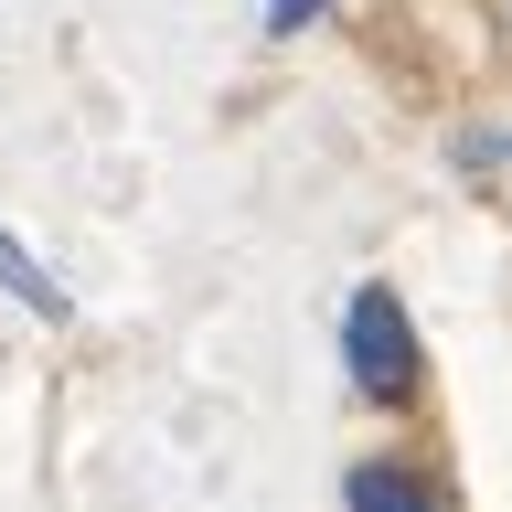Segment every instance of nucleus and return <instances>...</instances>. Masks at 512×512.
<instances>
[{
    "label": "nucleus",
    "mask_w": 512,
    "mask_h": 512,
    "mask_svg": "<svg viewBox=\"0 0 512 512\" xmlns=\"http://www.w3.org/2000/svg\"><path fill=\"white\" fill-rule=\"evenodd\" d=\"M0 288H11V299H22V310L43 320V331H64V320H75V288H64L54 267H43V256H32L22 235H11V224H0Z\"/></svg>",
    "instance_id": "obj_3"
},
{
    "label": "nucleus",
    "mask_w": 512,
    "mask_h": 512,
    "mask_svg": "<svg viewBox=\"0 0 512 512\" xmlns=\"http://www.w3.org/2000/svg\"><path fill=\"white\" fill-rule=\"evenodd\" d=\"M502 11H512V0H502Z\"/></svg>",
    "instance_id": "obj_5"
},
{
    "label": "nucleus",
    "mask_w": 512,
    "mask_h": 512,
    "mask_svg": "<svg viewBox=\"0 0 512 512\" xmlns=\"http://www.w3.org/2000/svg\"><path fill=\"white\" fill-rule=\"evenodd\" d=\"M331 11H342V0H267V11H256V22H267V43H288V32H310V22H331Z\"/></svg>",
    "instance_id": "obj_4"
},
{
    "label": "nucleus",
    "mask_w": 512,
    "mask_h": 512,
    "mask_svg": "<svg viewBox=\"0 0 512 512\" xmlns=\"http://www.w3.org/2000/svg\"><path fill=\"white\" fill-rule=\"evenodd\" d=\"M416 310H406V288L395 278H363L342 299V384L363 395V406H384V416H406L416 406Z\"/></svg>",
    "instance_id": "obj_1"
},
{
    "label": "nucleus",
    "mask_w": 512,
    "mask_h": 512,
    "mask_svg": "<svg viewBox=\"0 0 512 512\" xmlns=\"http://www.w3.org/2000/svg\"><path fill=\"white\" fill-rule=\"evenodd\" d=\"M342 512H459V502H448V480L416 470V459H352L342 470Z\"/></svg>",
    "instance_id": "obj_2"
}]
</instances>
